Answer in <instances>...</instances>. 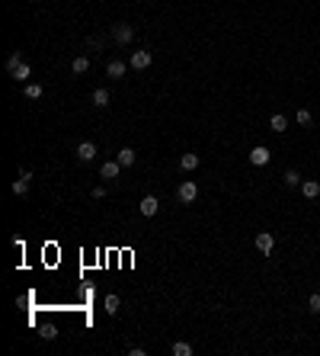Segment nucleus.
Segmentation results:
<instances>
[{
  "label": "nucleus",
  "instance_id": "obj_23",
  "mask_svg": "<svg viewBox=\"0 0 320 356\" xmlns=\"http://www.w3.org/2000/svg\"><path fill=\"white\" fill-rule=\"evenodd\" d=\"M26 96H29V100H38V96H42V84H26Z\"/></svg>",
  "mask_w": 320,
  "mask_h": 356
},
{
  "label": "nucleus",
  "instance_id": "obj_5",
  "mask_svg": "<svg viewBox=\"0 0 320 356\" xmlns=\"http://www.w3.org/2000/svg\"><path fill=\"white\" fill-rule=\"evenodd\" d=\"M74 154H77V161L90 164V161H96V145H93V141H80Z\"/></svg>",
  "mask_w": 320,
  "mask_h": 356
},
{
  "label": "nucleus",
  "instance_id": "obj_2",
  "mask_svg": "<svg viewBox=\"0 0 320 356\" xmlns=\"http://www.w3.org/2000/svg\"><path fill=\"white\" fill-rule=\"evenodd\" d=\"M112 39L119 42V45H128V42L135 39V26H128V23H119V26H112Z\"/></svg>",
  "mask_w": 320,
  "mask_h": 356
},
{
  "label": "nucleus",
  "instance_id": "obj_1",
  "mask_svg": "<svg viewBox=\"0 0 320 356\" xmlns=\"http://www.w3.org/2000/svg\"><path fill=\"white\" fill-rule=\"evenodd\" d=\"M176 199L183 202V206L196 202V199H198V183H196V180H186V183H179V189H176Z\"/></svg>",
  "mask_w": 320,
  "mask_h": 356
},
{
  "label": "nucleus",
  "instance_id": "obj_26",
  "mask_svg": "<svg viewBox=\"0 0 320 356\" xmlns=\"http://www.w3.org/2000/svg\"><path fill=\"white\" fill-rule=\"evenodd\" d=\"M106 196V186H93V199H103Z\"/></svg>",
  "mask_w": 320,
  "mask_h": 356
},
{
  "label": "nucleus",
  "instance_id": "obj_22",
  "mask_svg": "<svg viewBox=\"0 0 320 356\" xmlns=\"http://www.w3.org/2000/svg\"><path fill=\"white\" fill-rule=\"evenodd\" d=\"M19 64H23V52H13V55L7 58V71H16Z\"/></svg>",
  "mask_w": 320,
  "mask_h": 356
},
{
  "label": "nucleus",
  "instance_id": "obj_15",
  "mask_svg": "<svg viewBox=\"0 0 320 356\" xmlns=\"http://www.w3.org/2000/svg\"><path fill=\"white\" fill-rule=\"evenodd\" d=\"M29 74H32V68H29V64H19V68H16V71H10V77H13V80H19V84H23V80H29Z\"/></svg>",
  "mask_w": 320,
  "mask_h": 356
},
{
  "label": "nucleus",
  "instance_id": "obj_21",
  "mask_svg": "<svg viewBox=\"0 0 320 356\" xmlns=\"http://www.w3.org/2000/svg\"><path fill=\"white\" fill-rule=\"evenodd\" d=\"M285 186H291V189H295V186H301V173H298V170H285Z\"/></svg>",
  "mask_w": 320,
  "mask_h": 356
},
{
  "label": "nucleus",
  "instance_id": "obj_9",
  "mask_svg": "<svg viewBox=\"0 0 320 356\" xmlns=\"http://www.w3.org/2000/svg\"><path fill=\"white\" fill-rule=\"evenodd\" d=\"M119 173H122V164H119V161H106L103 167H99V177H103V180H115Z\"/></svg>",
  "mask_w": 320,
  "mask_h": 356
},
{
  "label": "nucleus",
  "instance_id": "obj_20",
  "mask_svg": "<svg viewBox=\"0 0 320 356\" xmlns=\"http://www.w3.org/2000/svg\"><path fill=\"white\" fill-rule=\"evenodd\" d=\"M103 305H106V315H119V305H122V302H119V295H106V302H103Z\"/></svg>",
  "mask_w": 320,
  "mask_h": 356
},
{
  "label": "nucleus",
  "instance_id": "obj_19",
  "mask_svg": "<svg viewBox=\"0 0 320 356\" xmlns=\"http://www.w3.org/2000/svg\"><path fill=\"white\" fill-rule=\"evenodd\" d=\"M26 193H29V180H26V177L13 180V196H26Z\"/></svg>",
  "mask_w": 320,
  "mask_h": 356
},
{
  "label": "nucleus",
  "instance_id": "obj_6",
  "mask_svg": "<svg viewBox=\"0 0 320 356\" xmlns=\"http://www.w3.org/2000/svg\"><path fill=\"white\" fill-rule=\"evenodd\" d=\"M272 247H275V234L259 231L256 234V250H259V254H272Z\"/></svg>",
  "mask_w": 320,
  "mask_h": 356
},
{
  "label": "nucleus",
  "instance_id": "obj_13",
  "mask_svg": "<svg viewBox=\"0 0 320 356\" xmlns=\"http://www.w3.org/2000/svg\"><path fill=\"white\" fill-rule=\"evenodd\" d=\"M109 100H112V96H109V90H106V87H96V90H93V103H96L99 109H103V106H109Z\"/></svg>",
  "mask_w": 320,
  "mask_h": 356
},
{
  "label": "nucleus",
  "instance_id": "obj_3",
  "mask_svg": "<svg viewBox=\"0 0 320 356\" xmlns=\"http://www.w3.org/2000/svg\"><path fill=\"white\" fill-rule=\"evenodd\" d=\"M151 61H154V55L147 52V48H144V52H135V55L128 58V64H131L135 71H147V68H151Z\"/></svg>",
  "mask_w": 320,
  "mask_h": 356
},
{
  "label": "nucleus",
  "instance_id": "obj_7",
  "mask_svg": "<svg viewBox=\"0 0 320 356\" xmlns=\"http://www.w3.org/2000/svg\"><path fill=\"white\" fill-rule=\"evenodd\" d=\"M269 157H272V154H269V148H263V145H256L250 151V164H253V167H266Z\"/></svg>",
  "mask_w": 320,
  "mask_h": 356
},
{
  "label": "nucleus",
  "instance_id": "obj_11",
  "mask_svg": "<svg viewBox=\"0 0 320 356\" xmlns=\"http://www.w3.org/2000/svg\"><path fill=\"white\" fill-rule=\"evenodd\" d=\"M90 71V58L87 55H77L74 61H71V74H87Z\"/></svg>",
  "mask_w": 320,
  "mask_h": 356
},
{
  "label": "nucleus",
  "instance_id": "obj_12",
  "mask_svg": "<svg viewBox=\"0 0 320 356\" xmlns=\"http://www.w3.org/2000/svg\"><path fill=\"white\" fill-rule=\"evenodd\" d=\"M115 161L122 164V167H131V164L138 161V154H135V148H122L119 154H115Z\"/></svg>",
  "mask_w": 320,
  "mask_h": 356
},
{
  "label": "nucleus",
  "instance_id": "obj_8",
  "mask_svg": "<svg viewBox=\"0 0 320 356\" xmlns=\"http://www.w3.org/2000/svg\"><path fill=\"white\" fill-rule=\"evenodd\" d=\"M128 68H131V64H125V61H119V58H112V61L106 64V74H109L112 80H122V77H125V71H128Z\"/></svg>",
  "mask_w": 320,
  "mask_h": 356
},
{
  "label": "nucleus",
  "instance_id": "obj_24",
  "mask_svg": "<svg viewBox=\"0 0 320 356\" xmlns=\"http://www.w3.org/2000/svg\"><path fill=\"white\" fill-rule=\"evenodd\" d=\"M307 311H311V315H317V311H320V292H314L311 299H307Z\"/></svg>",
  "mask_w": 320,
  "mask_h": 356
},
{
  "label": "nucleus",
  "instance_id": "obj_10",
  "mask_svg": "<svg viewBox=\"0 0 320 356\" xmlns=\"http://www.w3.org/2000/svg\"><path fill=\"white\" fill-rule=\"evenodd\" d=\"M301 196H304V199H317L320 196V183L317 180H301Z\"/></svg>",
  "mask_w": 320,
  "mask_h": 356
},
{
  "label": "nucleus",
  "instance_id": "obj_16",
  "mask_svg": "<svg viewBox=\"0 0 320 356\" xmlns=\"http://www.w3.org/2000/svg\"><path fill=\"white\" fill-rule=\"evenodd\" d=\"M179 167L183 170H198V154H183L179 157Z\"/></svg>",
  "mask_w": 320,
  "mask_h": 356
},
{
  "label": "nucleus",
  "instance_id": "obj_4",
  "mask_svg": "<svg viewBox=\"0 0 320 356\" xmlns=\"http://www.w3.org/2000/svg\"><path fill=\"white\" fill-rule=\"evenodd\" d=\"M138 212H141L144 218H154L160 212V199H157V196H144V199H141V206H138Z\"/></svg>",
  "mask_w": 320,
  "mask_h": 356
},
{
  "label": "nucleus",
  "instance_id": "obj_14",
  "mask_svg": "<svg viewBox=\"0 0 320 356\" xmlns=\"http://www.w3.org/2000/svg\"><path fill=\"white\" fill-rule=\"evenodd\" d=\"M269 125H272V132H288V119H285L282 112H275V116L269 119Z\"/></svg>",
  "mask_w": 320,
  "mask_h": 356
},
{
  "label": "nucleus",
  "instance_id": "obj_18",
  "mask_svg": "<svg viewBox=\"0 0 320 356\" xmlns=\"http://www.w3.org/2000/svg\"><path fill=\"white\" fill-rule=\"evenodd\" d=\"M170 350H173V356H192V347H189L186 340H176Z\"/></svg>",
  "mask_w": 320,
  "mask_h": 356
},
{
  "label": "nucleus",
  "instance_id": "obj_17",
  "mask_svg": "<svg viewBox=\"0 0 320 356\" xmlns=\"http://www.w3.org/2000/svg\"><path fill=\"white\" fill-rule=\"evenodd\" d=\"M295 119H298V125H301V129H307V125L314 122V116H311V109H304V106H301V109H298V112H295Z\"/></svg>",
  "mask_w": 320,
  "mask_h": 356
},
{
  "label": "nucleus",
  "instance_id": "obj_25",
  "mask_svg": "<svg viewBox=\"0 0 320 356\" xmlns=\"http://www.w3.org/2000/svg\"><path fill=\"white\" fill-rule=\"evenodd\" d=\"M42 337H45V340H54V337H58V327H54V324H45V327H42Z\"/></svg>",
  "mask_w": 320,
  "mask_h": 356
}]
</instances>
